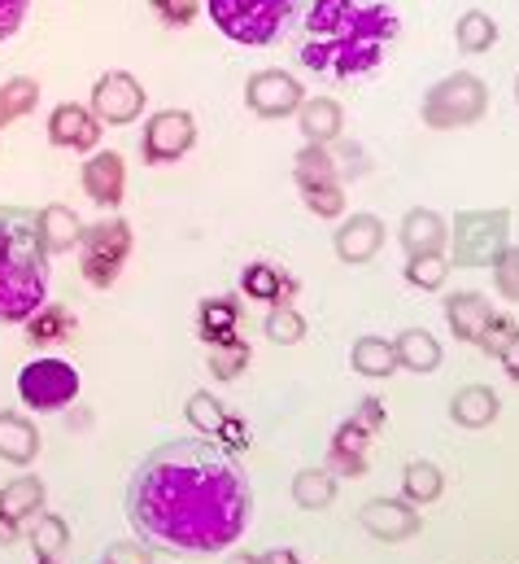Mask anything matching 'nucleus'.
I'll use <instances>...</instances> for the list:
<instances>
[{
	"label": "nucleus",
	"mask_w": 519,
	"mask_h": 564,
	"mask_svg": "<svg viewBox=\"0 0 519 564\" xmlns=\"http://www.w3.org/2000/svg\"><path fill=\"white\" fill-rule=\"evenodd\" d=\"M128 525L157 552L214 556L241 543L254 521V490L232 451L210 437H179L148 451L128 477Z\"/></svg>",
	"instance_id": "f257e3e1"
},
{
	"label": "nucleus",
	"mask_w": 519,
	"mask_h": 564,
	"mask_svg": "<svg viewBox=\"0 0 519 564\" xmlns=\"http://www.w3.org/2000/svg\"><path fill=\"white\" fill-rule=\"evenodd\" d=\"M401 35L397 0H314L301 18L297 62L336 84L367 79Z\"/></svg>",
	"instance_id": "f03ea898"
},
{
	"label": "nucleus",
	"mask_w": 519,
	"mask_h": 564,
	"mask_svg": "<svg viewBox=\"0 0 519 564\" xmlns=\"http://www.w3.org/2000/svg\"><path fill=\"white\" fill-rule=\"evenodd\" d=\"M53 254L40 241L35 210L0 206V324H26L48 302Z\"/></svg>",
	"instance_id": "7ed1b4c3"
},
{
	"label": "nucleus",
	"mask_w": 519,
	"mask_h": 564,
	"mask_svg": "<svg viewBox=\"0 0 519 564\" xmlns=\"http://www.w3.org/2000/svg\"><path fill=\"white\" fill-rule=\"evenodd\" d=\"M201 9H210V22L241 48H266L279 35H288V26L301 13V0H206Z\"/></svg>",
	"instance_id": "20e7f679"
},
{
	"label": "nucleus",
	"mask_w": 519,
	"mask_h": 564,
	"mask_svg": "<svg viewBox=\"0 0 519 564\" xmlns=\"http://www.w3.org/2000/svg\"><path fill=\"white\" fill-rule=\"evenodd\" d=\"M485 115H489V84L472 70H454L437 79L419 101V119L432 132H459V128L481 123Z\"/></svg>",
	"instance_id": "39448f33"
},
{
	"label": "nucleus",
	"mask_w": 519,
	"mask_h": 564,
	"mask_svg": "<svg viewBox=\"0 0 519 564\" xmlns=\"http://www.w3.org/2000/svg\"><path fill=\"white\" fill-rule=\"evenodd\" d=\"M511 246V210H463L450 224L445 259L450 268H494Z\"/></svg>",
	"instance_id": "423d86ee"
},
{
	"label": "nucleus",
	"mask_w": 519,
	"mask_h": 564,
	"mask_svg": "<svg viewBox=\"0 0 519 564\" xmlns=\"http://www.w3.org/2000/svg\"><path fill=\"white\" fill-rule=\"evenodd\" d=\"M131 246H135L131 224L119 219V215H106L97 224H84V237L75 246L84 281L92 284V289H110V284L123 276V268H128Z\"/></svg>",
	"instance_id": "0eeeda50"
},
{
	"label": "nucleus",
	"mask_w": 519,
	"mask_h": 564,
	"mask_svg": "<svg viewBox=\"0 0 519 564\" xmlns=\"http://www.w3.org/2000/svg\"><path fill=\"white\" fill-rule=\"evenodd\" d=\"M18 399L26 412L35 416H48V412H66L79 403V368L70 359H57V355H44V359H31L22 372H18Z\"/></svg>",
	"instance_id": "6e6552de"
},
{
	"label": "nucleus",
	"mask_w": 519,
	"mask_h": 564,
	"mask_svg": "<svg viewBox=\"0 0 519 564\" xmlns=\"http://www.w3.org/2000/svg\"><path fill=\"white\" fill-rule=\"evenodd\" d=\"M197 144V119L188 110H157L144 119L140 132V158L144 166H170Z\"/></svg>",
	"instance_id": "1a4fd4ad"
},
{
	"label": "nucleus",
	"mask_w": 519,
	"mask_h": 564,
	"mask_svg": "<svg viewBox=\"0 0 519 564\" xmlns=\"http://www.w3.org/2000/svg\"><path fill=\"white\" fill-rule=\"evenodd\" d=\"M148 106V93L144 84L131 75V70H110L92 84V97H88V110L97 115L101 128H128L144 115Z\"/></svg>",
	"instance_id": "9d476101"
},
{
	"label": "nucleus",
	"mask_w": 519,
	"mask_h": 564,
	"mask_svg": "<svg viewBox=\"0 0 519 564\" xmlns=\"http://www.w3.org/2000/svg\"><path fill=\"white\" fill-rule=\"evenodd\" d=\"M306 101V88L297 75L279 70V66H266V70H254L245 79V106L258 115V119H288L297 115Z\"/></svg>",
	"instance_id": "9b49d317"
},
{
	"label": "nucleus",
	"mask_w": 519,
	"mask_h": 564,
	"mask_svg": "<svg viewBox=\"0 0 519 564\" xmlns=\"http://www.w3.org/2000/svg\"><path fill=\"white\" fill-rule=\"evenodd\" d=\"M79 180H84L88 202L101 206V210H119L123 197H128V162H123L119 149H97V153H88Z\"/></svg>",
	"instance_id": "f8f14e48"
},
{
	"label": "nucleus",
	"mask_w": 519,
	"mask_h": 564,
	"mask_svg": "<svg viewBox=\"0 0 519 564\" xmlns=\"http://www.w3.org/2000/svg\"><path fill=\"white\" fill-rule=\"evenodd\" d=\"M332 250H336V259L350 263V268L372 263V259L385 250V224H380V215H372V210L345 215V219L336 224V232H332Z\"/></svg>",
	"instance_id": "ddd939ff"
},
{
	"label": "nucleus",
	"mask_w": 519,
	"mask_h": 564,
	"mask_svg": "<svg viewBox=\"0 0 519 564\" xmlns=\"http://www.w3.org/2000/svg\"><path fill=\"white\" fill-rule=\"evenodd\" d=\"M358 525L376 539V543H410L423 521H419V508H410L406 499H367L358 508Z\"/></svg>",
	"instance_id": "4468645a"
},
{
	"label": "nucleus",
	"mask_w": 519,
	"mask_h": 564,
	"mask_svg": "<svg viewBox=\"0 0 519 564\" xmlns=\"http://www.w3.org/2000/svg\"><path fill=\"white\" fill-rule=\"evenodd\" d=\"M367 446H372V433H367L358 421H350V416H345V421L336 424V433L328 437L323 468H328L336 481H358V477H367V468H372Z\"/></svg>",
	"instance_id": "2eb2a0df"
},
{
	"label": "nucleus",
	"mask_w": 519,
	"mask_h": 564,
	"mask_svg": "<svg viewBox=\"0 0 519 564\" xmlns=\"http://www.w3.org/2000/svg\"><path fill=\"white\" fill-rule=\"evenodd\" d=\"M44 132H48V144L70 149V153H97L101 137H106V128L97 123V115L88 106H79V101H62L48 115V128Z\"/></svg>",
	"instance_id": "dca6fc26"
},
{
	"label": "nucleus",
	"mask_w": 519,
	"mask_h": 564,
	"mask_svg": "<svg viewBox=\"0 0 519 564\" xmlns=\"http://www.w3.org/2000/svg\"><path fill=\"white\" fill-rule=\"evenodd\" d=\"M297 276L288 272V268H279V263H270V259H254V263H245L241 268V293L250 297V302H262V306H288L292 297H297Z\"/></svg>",
	"instance_id": "f3484780"
},
{
	"label": "nucleus",
	"mask_w": 519,
	"mask_h": 564,
	"mask_svg": "<svg viewBox=\"0 0 519 564\" xmlns=\"http://www.w3.org/2000/svg\"><path fill=\"white\" fill-rule=\"evenodd\" d=\"M397 241H401L406 259H410V254H432V250H445L450 224H445L432 206H415V210H406V219H401V228H397Z\"/></svg>",
	"instance_id": "a211bd4d"
},
{
	"label": "nucleus",
	"mask_w": 519,
	"mask_h": 564,
	"mask_svg": "<svg viewBox=\"0 0 519 564\" xmlns=\"http://www.w3.org/2000/svg\"><path fill=\"white\" fill-rule=\"evenodd\" d=\"M197 337L206 346L241 337V297L236 293H214L197 302Z\"/></svg>",
	"instance_id": "6ab92c4d"
},
{
	"label": "nucleus",
	"mask_w": 519,
	"mask_h": 564,
	"mask_svg": "<svg viewBox=\"0 0 519 564\" xmlns=\"http://www.w3.org/2000/svg\"><path fill=\"white\" fill-rule=\"evenodd\" d=\"M297 128L306 144H332L345 137V110L336 97H306L297 110Z\"/></svg>",
	"instance_id": "aec40b11"
},
{
	"label": "nucleus",
	"mask_w": 519,
	"mask_h": 564,
	"mask_svg": "<svg viewBox=\"0 0 519 564\" xmlns=\"http://www.w3.org/2000/svg\"><path fill=\"white\" fill-rule=\"evenodd\" d=\"M489 315H494V306H489V297H485V293L463 289V293H450V297H445V324H450L454 341L476 346V337L485 333Z\"/></svg>",
	"instance_id": "412c9836"
},
{
	"label": "nucleus",
	"mask_w": 519,
	"mask_h": 564,
	"mask_svg": "<svg viewBox=\"0 0 519 564\" xmlns=\"http://www.w3.org/2000/svg\"><path fill=\"white\" fill-rule=\"evenodd\" d=\"M40 455V424L26 412H0V459L13 468L35 464Z\"/></svg>",
	"instance_id": "4be33fe9"
},
{
	"label": "nucleus",
	"mask_w": 519,
	"mask_h": 564,
	"mask_svg": "<svg viewBox=\"0 0 519 564\" xmlns=\"http://www.w3.org/2000/svg\"><path fill=\"white\" fill-rule=\"evenodd\" d=\"M35 224H40V241L48 254H70L84 237V219L62 202H48L44 210H35Z\"/></svg>",
	"instance_id": "5701e85b"
},
{
	"label": "nucleus",
	"mask_w": 519,
	"mask_h": 564,
	"mask_svg": "<svg viewBox=\"0 0 519 564\" xmlns=\"http://www.w3.org/2000/svg\"><path fill=\"white\" fill-rule=\"evenodd\" d=\"M503 412V399L494 386H463L454 399H450V421L459 429H489Z\"/></svg>",
	"instance_id": "b1692460"
},
{
	"label": "nucleus",
	"mask_w": 519,
	"mask_h": 564,
	"mask_svg": "<svg viewBox=\"0 0 519 564\" xmlns=\"http://www.w3.org/2000/svg\"><path fill=\"white\" fill-rule=\"evenodd\" d=\"M75 328H79L75 311H70V306H57V302H44V306L22 324V333H26V341H31L35 350H48V346L70 341Z\"/></svg>",
	"instance_id": "393cba45"
},
{
	"label": "nucleus",
	"mask_w": 519,
	"mask_h": 564,
	"mask_svg": "<svg viewBox=\"0 0 519 564\" xmlns=\"http://www.w3.org/2000/svg\"><path fill=\"white\" fill-rule=\"evenodd\" d=\"M393 350H397V368H406V372H415V377H428V372H437L441 368V341L428 333V328H401L397 337H393Z\"/></svg>",
	"instance_id": "a878e982"
},
{
	"label": "nucleus",
	"mask_w": 519,
	"mask_h": 564,
	"mask_svg": "<svg viewBox=\"0 0 519 564\" xmlns=\"http://www.w3.org/2000/svg\"><path fill=\"white\" fill-rule=\"evenodd\" d=\"M292 180L297 188H314V184H345L341 166L332 158V144H301L292 158Z\"/></svg>",
	"instance_id": "bb28decb"
},
{
	"label": "nucleus",
	"mask_w": 519,
	"mask_h": 564,
	"mask_svg": "<svg viewBox=\"0 0 519 564\" xmlns=\"http://www.w3.org/2000/svg\"><path fill=\"white\" fill-rule=\"evenodd\" d=\"M445 495V473L432 464V459H410L401 468V499L410 508H428Z\"/></svg>",
	"instance_id": "cd10ccee"
},
{
	"label": "nucleus",
	"mask_w": 519,
	"mask_h": 564,
	"mask_svg": "<svg viewBox=\"0 0 519 564\" xmlns=\"http://www.w3.org/2000/svg\"><path fill=\"white\" fill-rule=\"evenodd\" d=\"M350 368L358 377H367V381H389L393 372H397V350H393V341L367 333V337H358L350 346Z\"/></svg>",
	"instance_id": "c85d7f7f"
},
{
	"label": "nucleus",
	"mask_w": 519,
	"mask_h": 564,
	"mask_svg": "<svg viewBox=\"0 0 519 564\" xmlns=\"http://www.w3.org/2000/svg\"><path fill=\"white\" fill-rule=\"evenodd\" d=\"M292 503L301 508V512H323V508H332L336 503V477L319 464V468H301L297 477H292Z\"/></svg>",
	"instance_id": "c756f323"
},
{
	"label": "nucleus",
	"mask_w": 519,
	"mask_h": 564,
	"mask_svg": "<svg viewBox=\"0 0 519 564\" xmlns=\"http://www.w3.org/2000/svg\"><path fill=\"white\" fill-rule=\"evenodd\" d=\"M44 499H48V486H44L35 473H22V477H13V481L0 490V508H4L9 517H18V521L40 517V512H44Z\"/></svg>",
	"instance_id": "7c9ffc66"
},
{
	"label": "nucleus",
	"mask_w": 519,
	"mask_h": 564,
	"mask_svg": "<svg viewBox=\"0 0 519 564\" xmlns=\"http://www.w3.org/2000/svg\"><path fill=\"white\" fill-rule=\"evenodd\" d=\"M35 106H40V79H31V75L4 79V84H0V132H4L9 123L26 119Z\"/></svg>",
	"instance_id": "2f4dec72"
},
{
	"label": "nucleus",
	"mask_w": 519,
	"mask_h": 564,
	"mask_svg": "<svg viewBox=\"0 0 519 564\" xmlns=\"http://www.w3.org/2000/svg\"><path fill=\"white\" fill-rule=\"evenodd\" d=\"M454 44L463 53H489L498 44V22L485 9H463L454 22Z\"/></svg>",
	"instance_id": "473e14b6"
},
{
	"label": "nucleus",
	"mask_w": 519,
	"mask_h": 564,
	"mask_svg": "<svg viewBox=\"0 0 519 564\" xmlns=\"http://www.w3.org/2000/svg\"><path fill=\"white\" fill-rule=\"evenodd\" d=\"M401 281L410 284V289H419V293H437V289H445V281H450V259H445V250L410 254V259L401 263Z\"/></svg>",
	"instance_id": "72a5a7b5"
},
{
	"label": "nucleus",
	"mask_w": 519,
	"mask_h": 564,
	"mask_svg": "<svg viewBox=\"0 0 519 564\" xmlns=\"http://www.w3.org/2000/svg\"><path fill=\"white\" fill-rule=\"evenodd\" d=\"M206 350H210L206 364H210V377H214V381H236V377H245V368H250V359H254V350H250L245 337L214 341V346H206Z\"/></svg>",
	"instance_id": "f704fd0d"
},
{
	"label": "nucleus",
	"mask_w": 519,
	"mask_h": 564,
	"mask_svg": "<svg viewBox=\"0 0 519 564\" xmlns=\"http://www.w3.org/2000/svg\"><path fill=\"white\" fill-rule=\"evenodd\" d=\"M262 337L270 346H297L306 337V315L288 302V306H266V319H262Z\"/></svg>",
	"instance_id": "c9c22d12"
},
{
	"label": "nucleus",
	"mask_w": 519,
	"mask_h": 564,
	"mask_svg": "<svg viewBox=\"0 0 519 564\" xmlns=\"http://www.w3.org/2000/svg\"><path fill=\"white\" fill-rule=\"evenodd\" d=\"M31 521H35V525L26 530V539H31L35 556H62V552L70 547V525H66V517L40 512V517H31Z\"/></svg>",
	"instance_id": "e433bc0d"
},
{
	"label": "nucleus",
	"mask_w": 519,
	"mask_h": 564,
	"mask_svg": "<svg viewBox=\"0 0 519 564\" xmlns=\"http://www.w3.org/2000/svg\"><path fill=\"white\" fill-rule=\"evenodd\" d=\"M184 416H188V424H192L201 437H210V442H214V437H219V429L228 424V416H232V412H228V408H223V403H219L210 390H197V394L188 399Z\"/></svg>",
	"instance_id": "4c0bfd02"
},
{
	"label": "nucleus",
	"mask_w": 519,
	"mask_h": 564,
	"mask_svg": "<svg viewBox=\"0 0 519 564\" xmlns=\"http://www.w3.org/2000/svg\"><path fill=\"white\" fill-rule=\"evenodd\" d=\"M297 193L314 219H341L345 215V184H314V188H297Z\"/></svg>",
	"instance_id": "58836bf2"
},
{
	"label": "nucleus",
	"mask_w": 519,
	"mask_h": 564,
	"mask_svg": "<svg viewBox=\"0 0 519 564\" xmlns=\"http://www.w3.org/2000/svg\"><path fill=\"white\" fill-rule=\"evenodd\" d=\"M516 341H519V324L511 319V315H498V311H494L489 324H485V333L476 337V350L498 359V355H503L507 346H516Z\"/></svg>",
	"instance_id": "ea45409f"
},
{
	"label": "nucleus",
	"mask_w": 519,
	"mask_h": 564,
	"mask_svg": "<svg viewBox=\"0 0 519 564\" xmlns=\"http://www.w3.org/2000/svg\"><path fill=\"white\" fill-rule=\"evenodd\" d=\"M148 9L166 31H188L201 18V0H148Z\"/></svg>",
	"instance_id": "a19ab883"
},
{
	"label": "nucleus",
	"mask_w": 519,
	"mask_h": 564,
	"mask_svg": "<svg viewBox=\"0 0 519 564\" xmlns=\"http://www.w3.org/2000/svg\"><path fill=\"white\" fill-rule=\"evenodd\" d=\"M494 284H498V293H503L507 302H519V259L511 246H507L503 259L494 263Z\"/></svg>",
	"instance_id": "79ce46f5"
},
{
	"label": "nucleus",
	"mask_w": 519,
	"mask_h": 564,
	"mask_svg": "<svg viewBox=\"0 0 519 564\" xmlns=\"http://www.w3.org/2000/svg\"><path fill=\"white\" fill-rule=\"evenodd\" d=\"M350 421H358L372 437H376V433L385 429V421H389V408H385L376 394H367V399H358V408L350 412Z\"/></svg>",
	"instance_id": "37998d69"
},
{
	"label": "nucleus",
	"mask_w": 519,
	"mask_h": 564,
	"mask_svg": "<svg viewBox=\"0 0 519 564\" xmlns=\"http://www.w3.org/2000/svg\"><path fill=\"white\" fill-rule=\"evenodd\" d=\"M26 9H31V0H0V44L13 40V35L22 31Z\"/></svg>",
	"instance_id": "c03bdc74"
},
{
	"label": "nucleus",
	"mask_w": 519,
	"mask_h": 564,
	"mask_svg": "<svg viewBox=\"0 0 519 564\" xmlns=\"http://www.w3.org/2000/svg\"><path fill=\"white\" fill-rule=\"evenodd\" d=\"M250 437H254V433H250V424L241 421V416H228V424L219 429V437H214V442H219L223 451H232V455H236L241 446H250Z\"/></svg>",
	"instance_id": "a18cd8bd"
},
{
	"label": "nucleus",
	"mask_w": 519,
	"mask_h": 564,
	"mask_svg": "<svg viewBox=\"0 0 519 564\" xmlns=\"http://www.w3.org/2000/svg\"><path fill=\"white\" fill-rule=\"evenodd\" d=\"M101 564H153V552L140 543H114V547H106Z\"/></svg>",
	"instance_id": "49530a36"
},
{
	"label": "nucleus",
	"mask_w": 519,
	"mask_h": 564,
	"mask_svg": "<svg viewBox=\"0 0 519 564\" xmlns=\"http://www.w3.org/2000/svg\"><path fill=\"white\" fill-rule=\"evenodd\" d=\"M22 539V521L18 517H9L4 508H0V547H13Z\"/></svg>",
	"instance_id": "de8ad7c7"
},
{
	"label": "nucleus",
	"mask_w": 519,
	"mask_h": 564,
	"mask_svg": "<svg viewBox=\"0 0 519 564\" xmlns=\"http://www.w3.org/2000/svg\"><path fill=\"white\" fill-rule=\"evenodd\" d=\"M258 564H306L292 547H270V552H262Z\"/></svg>",
	"instance_id": "09e8293b"
},
{
	"label": "nucleus",
	"mask_w": 519,
	"mask_h": 564,
	"mask_svg": "<svg viewBox=\"0 0 519 564\" xmlns=\"http://www.w3.org/2000/svg\"><path fill=\"white\" fill-rule=\"evenodd\" d=\"M498 364H503V372H507V377L519 386V341H516V346H507V350L498 355Z\"/></svg>",
	"instance_id": "8fccbe9b"
},
{
	"label": "nucleus",
	"mask_w": 519,
	"mask_h": 564,
	"mask_svg": "<svg viewBox=\"0 0 519 564\" xmlns=\"http://www.w3.org/2000/svg\"><path fill=\"white\" fill-rule=\"evenodd\" d=\"M228 564H258V556H228Z\"/></svg>",
	"instance_id": "3c124183"
},
{
	"label": "nucleus",
	"mask_w": 519,
	"mask_h": 564,
	"mask_svg": "<svg viewBox=\"0 0 519 564\" xmlns=\"http://www.w3.org/2000/svg\"><path fill=\"white\" fill-rule=\"evenodd\" d=\"M40 564H62V556H40Z\"/></svg>",
	"instance_id": "603ef678"
},
{
	"label": "nucleus",
	"mask_w": 519,
	"mask_h": 564,
	"mask_svg": "<svg viewBox=\"0 0 519 564\" xmlns=\"http://www.w3.org/2000/svg\"><path fill=\"white\" fill-rule=\"evenodd\" d=\"M516 101H519V75H516Z\"/></svg>",
	"instance_id": "864d4df0"
},
{
	"label": "nucleus",
	"mask_w": 519,
	"mask_h": 564,
	"mask_svg": "<svg viewBox=\"0 0 519 564\" xmlns=\"http://www.w3.org/2000/svg\"><path fill=\"white\" fill-rule=\"evenodd\" d=\"M511 250H516V259H519V246H511Z\"/></svg>",
	"instance_id": "5fc2aeb1"
},
{
	"label": "nucleus",
	"mask_w": 519,
	"mask_h": 564,
	"mask_svg": "<svg viewBox=\"0 0 519 564\" xmlns=\"http://www.w3.org/2000/svg\"><path fill=\"white\" fill-rule=\"evenodd\" d=\"M97 564H101V561H97Z\"/></svg>",
	"instance_id": "6e6d98bb"
}]
</instances>
